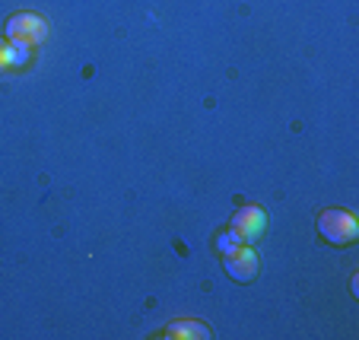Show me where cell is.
Masks as SVG:
<instances>
[{
	"label": "cell",
	"mask_w": 359,
	"mask_h": 340,
	"mask_svg": "<svg viewBox=\"0 0 359 340\" xmlns=\"http://www.w3.org/2000/svg\"><path fill=\"white\" fill-rule=\"evenodd\" d=\"M7 39L13 45H26V48H35L48 39V22L41 20L39 13H13L7 20Z\"/></svg>",
	"instance_id": "obj_2"
},
{
	"label": "cell",
	"mask_w": 359,
	"mask_h": 340,
	"mask_svg": "<svg viewBox=\"0 0 359 340\" xmlns=\"http://www.w3.org/2000/svg\"><path fill=\"white\" fill-rule=\"evenodd\" d=\"M229 229L236 232L238 238H242L245 245H251V242H258V238L264 236V229H267V213L261 210V207H255V204H245V207H238V210L232 213Z\"/></svg>",
	"instance_id": "obj_3"
},
{
	"label": "cell",
	"mask_w": 359,
	"mask_h": 340,
	"mask_svg": "<svg viewBox=\"0 0 359 340\" xmlns=\"http://www.w3.org/2000/svg\"><path fill=\"white\" fill-rule=\"evenodd\" d=\"M165 337H197V340H210L213 331L210 325H203V321H172L165 327Z\"/></svg>",
	"instance_id": "obj_5"
},
{
	"label": "cell",
	"mask_w": 359,
	"mask_h": 340,
	"mask_svg": "<svg viewBox=\"0 0 359 340\" xmlns=\"http://www.w3.org/2000/svg\"><path fill=\"white\" fill-rule=\"evenodd\" d=\"M10 67H16V61H13V41L0 39V74H4V70H10Z\"/></svg>",
	"instance_id": "obj_7"
},
{
	"label": "cell",
	"mask_w": 359,
	"mask_h": 340,
	"mask_svg": "<svg viewBox=\"0 0 359 340\" xmlns=\"http://www.w3.org/2000/svg\"><path fill=\"white\" fill-rule=\"evenodd\" d=\"M223 267L232 280H238V283H251L261 271V261H258V252H251L248 245H238V248H232V252L223 254Z\"/></svg>",
	"instance_id": "obj_4"
},
{
	"label": "cell",
	"mask_w": 359,
	"mask_h": 340,
	"mask_svg": "<svg viewBox=\"0 0 359 340\" xmlns=\"http://www.w3.org/2000/svg\"><path fill=\"white\" fill-rule=\"evenodd\" d=\"M318 232L325 242H331V245H350V242H356L359 236V223L353 213L346 210H321L318 217Z\"/></svg>",
	"instance_id": "obj_1"
},
{
	"label": "cell",
	"mask_w": 359,
	"mask_h": 340,
	"mask_svg": "<svg viewBox=\"0 0 359 340\" xmlns=\"http://www.w3.org/2000/svg\"><path fill=\"white\" fill-rule=\"evenodd\" d=\"M238 245H245V242H242V238H238L232 229H226L223 236H217V252H219V254L232 252V248H238Z\"/></svg>",
	"instance_id": "obj_6"
}]
</instances>
